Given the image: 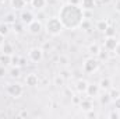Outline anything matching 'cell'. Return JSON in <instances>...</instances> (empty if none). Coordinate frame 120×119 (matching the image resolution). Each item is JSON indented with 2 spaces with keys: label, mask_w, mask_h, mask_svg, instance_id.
<instances>
[{
  "label": "cell",
  "mask_w": 120,
  "mask_h": 119,
  "mask_svg": "<svg viewBox=\"0 0 120 119\" xmlns=\"http://www.w3.org/2000/svg\"><path fill=\"white\" fill-rule=\"evenodd\" d=\"M119 39H116V36H105V42H103V46L106 51H110L113 52V49L116 48Z\"/></svg>",
  "instance_id": "obj_7"
},
{
  "label": "cell",
  "mask_w": 120,
  "mask_h": 119,
  "mask_svg": "<svg viewBox=\"0 0 120 119\" xmlns=\"http://www.w3.org/2000/svg\"><path fill=\"white\" fill-rule=\"evenodd\" d=\"M80 6L82 7V10H94L96 6V1L95 0H81Z\"/></svg>",
  "instance_id": "obj_16"
},
{
  "label": "cell",
  "mask_w": 120,
  "mask_h": 119,
  "mask_svg": "<svg viewBox=\"0 0 120 119\" xmlns=\"http://www.w3.org/2000/svg\"><path fill=\"white\" fill-rule=\"evenodd\" d=\"M90 25H91V23H90V20H87V18H84L82 21H81V24H80V28L81 30H88L90 28Z\"/></svg>",
  "instance_id": "obj_33"
},
{
  "label": "cell",
  "mask_w": 120,
  "mask_h": 119,
  "mask_svg": "<svg viewBox=\"0 0 120 119\" xmlns=\"http://www.w3.org/2000/svg\"><path fill=\"white\" fill-rule=\"evenodd\" d=\"M20 74H21V70H20V67H18V66H11L10 76H11L13 79H18V77H20Z\"/></svg>",
  "instance_id": "obj_22"
},
{
  "label": "cell",
  "mask_w": 120,
  "mask_h": 119,
  "mask_svg": "<svg viewBox=\"0 0 120 119\" xmlns=\"http://www.w3.org/2000/svg\"><path fill=\"white\" fill-rule=\"evenodd\" d=\"M99 52H101V46H99V44H96V42L90 44V46H88V53H90L91 56H98Z\"/></svg>",
  "instance_id": "obj_15"
},
{
  "label": "cell",
  "mask_w": 120,
  "mask_h": 119,
  "mask_svg": "<svg viewBox=\"0 0 120 119\" xmlns=\"http://www.w3.org/2000/svg\"><path fill=\"white\" fill-rule=\"evenodd\" d=\"M27 27H28V32L32 34V35H38V34H41V31L43 30V24L41 23V20H34Z\"/></svg>",
  "instance_id": "obj_6"
},
{
  "label": "cell",
  "mask_w": 120,
  "mask_h": 119,
  "mask_svg": "<svg viewBox=\"0 0 120 119\" xmlns=\"http://www.w3.org/2000/svg\"><path fill=\"white\" fill-rule=\"evenodd\" d=\"M71 99H73V104H75V105H80V102H81V98H78V97H75V95H73Z\"/></svg>",
  "instance_id": "obj_38"
},
{
  "label": "cell",
  "mask_w": 120,
  "mask_h": 119,
  "mask_svg": "<svg viewBox=\"0 0 120 119\" xmlns=\"http://www.w3.org/2000/svg\"><path fill=\"white\" fill-rule=\"evenodd\" d=\"M3 18H4V20H3V21H4V23H7V24H8V25H10V24H11V25H13V24H14V23H17V20H15V18H17V17H15V14H14V13H13V11H11V13H7V14H6V16H4V17H3Z\"/></svg>",
  "instance_id": "obj_18"
},
{
  "label": "cell",
  "mask_w": 120,
  "mask_h": 119,
  "mask_svg": "<svg viewBox=\"0 0 120 119\" xmlns=\"http://www.w3.org/2000/svg\"><path fill=\"white\" fill-rule=\"evenodd\" d=\"M105 36H116V28L115 27H112V25H109L106 30H105Z\"/></svg>",
  "instance_id": "obj_28"
},
{
  "label": "cell",
  "mask_w": 120,
  "mask_h": 119,
  "mask_svg": "<svg viewBox=\"0 0 120 119\" xmlns=\"http://www.w3.org/2000/svg\"><path fill=\"white\" fill-rule=\"evenodd\" d=\"M98 84H99L101 90H103V91H109V90L112 88V80H110L109 77H103V79H101V81H99Z\"/></svg>",
  "instance_id": "obj_12"
},
{
  "label": "cell",
  "mask_w": 120,
  "mask_h": 119,
  "mask_svg": "<svg viewBox=\"0 0 120 119\" xmlns=\"http://www.w3.org/2000/svg\"><path fill=\"white\" fill-rule=\"evenodd\" d=\"M31 6L35 10H42L46 6V0H31Z\"/></svg>",
  "instance_id": "obj_19"
},
{
  "label": "cell",
  "mask_w": 120,
  "mask_h": 119,
  "mask_svg": "<svg viewBox=\"0 0 120 119\" xmlns=\"http://www.w3.org/2000/svg\"><path fill=\"white\" fill-rule=\"evenodd\" d=\"M53 84H55L56 87H63V86H64V77H63L61 74H57V76L53 79Z\"/></svg>",
  "instance_id": "obj_23"
},
{
  "label": "cell",
  "mask_w": 120,
  "mask_h": 119,
  "mask_svg": "<svg viewBox=\"0 0 120 119\" xmlns=\"http://www.w3.org/2000/svg\"><path fill=\"white\" fill-rule=\"evenodd\" d=\"M98 58L101 60H108V52H99V55H98Z\"/></svg>",
  "instance_id": "obj_35"
},
{
  "label": "cell",
  "mask_w": 120,
  "mask_h": 119,
  "mask_svg": "<svg viewBox=\"0 0 120 119\" xmlns=\"http://www.w3.org/2000/svg\"><path fill=\"white\" fill-rule=\"evenodd\" d=\"M108 118H109V119H120V109L115 108V109L109 111V114H108Z\"/></svg>",
  "instance_id": "obj_25"
},
{
  "label": "cell",
  "mask_w": 120,
  "mask_h": 119,
  "mask_svg": "<svg viewBox=\"0 0 120 119\" xmlns=\"http://www.w3.org/2000/svg\"><path fill=\"white\" fill-rule=\"evenodd\" d=\"M113 104H115V108L120 109V95L117 97V98H115V99H113Z\"/></svg>",
  "instance_id": "obj_37"
},
{
  "label": "cell",
  "mask_w": 120,
  "mask_h": 119,
  "mask_svg": "<svg viewBox=\"0 0 120 119\" xmlns=\"http://www.w3.org/2000/svg\"><path fill=\"white\" fill-rule=\"evenodd\" d=\"M0 34H1L3 36H7V35L10 34V25H8L7 23H4V21L0 23Z\"/></svg>",
  "instance_id": "obj_21"
},
{
  "label": "cell",
  "mask_w": 120,
  "mask_h": 119,
  "mask_svg": "<svg viewBox=\"0 0 120 119\" xmlns=\"http://www.w3.org/2000/svg\"><path fill=\"white\" fill-rule=\"evenodd\" d=\"M27 0H10V6L13 10L15 11H20V10H24V7L27 6Z\"/></svg>",
  "instance_id": "obj_11"
},
{
  "label": "cell",
  "mask_w": 120,
  "mask_h": 119,
  "mask_svg": "<svg viewBox=\"0 0 120 119\" xmlns=\"http://www.w3.org/2000/svg\"><path fill=\"white\" fill-rule=\"evenodd\" d=\"M24 64H25V59H24V58H21V60H20V67H21V66H24Z\"/></svg>",
  "instance_id": "obj_42"
},
{
  "label": "cell",
  "mask_w": 120,
  "mask_h": 119,
  "mask_svg": "<svg viewBox=\"0 0 120 119\" xmlns=\"http://www.w3.org/2000/svg\"><path fill=\"white\" fill-rule=\"evenodd\" d=\"M102 1H103V3H105V4H108V3H110V1H112V0H102Z\"/></svg>",
  "instance_id": "obj_44"
},
{
  "label": "cell",
  "mask_w": 120,
  "mask_h": 119,
  "mask_svg": "<svg viewBox=\"0 0 120 119\" xmlns=\"http://www.w3.org/2000/svg\"><path fill=\"white\" fill-rule=\"evenodd\" d=\"M0 63H1L3 66L11 64V56H10V55H3V53H1V56H0Z\"/></svg>",
  "instance_id": "obj_26"
},
{
  "label": "cell",
  "mask_w": 120,
  "mask_h": 119,
  "mask_svg": "<svg viewBox=\"0 0 120 119\" xmlns=\"http://www.w3.org/2000/svg\"><path fill=\"white\" fill-rule=\"evenodd\" d=\"M113 52H115V55H116L117 58H120V41L117 42V45H116V48L113 49Z\"/></svg>",
  "instance_id": "obj_36"
},
{
  "label": "cell",
  "mask_w": 120,
  "mask_h": 119,
  "mask_svg": "<svg viewBox=\"0 0 120 119\" xmlns=\"http://www.w3.org/2000/svg\"><path fill=\"white\" fill-rule=\"evenodd\" d=\"M34 20H35V17H34L32 11H22V13L20 14V21H21L24 25H28V24L32 23Z\"/></svg>",
  "instance_id": "obj_10"
},
{
  "label": "cell",
  "mask_w": 120,
  "mask_h": 119,
  "mask_svg": "<svg viewBox=\"0 0 120 119\" xmlns=\"http://www.w3.org/2000/svg\"><path fill=\"white\" fill-rule=\"evenodd\" d=\"M88 81L87 80H78L77 81V84H75V88H77V91L80 92V94H85V91H87V87H88Z\"/></svg>",
  "instance_id": "obj_14"
},
{
  "label": "cell",
  "mask_w": 120,
  "mask_h": 119,
  "mask_svg": "<svg viewBox=\"0 0 120 119\" xmlns=\"http://www.w3.org/2000/svg\"><path fill=\"white\" fill-rule=\"evenodd\" d=\"M1 6H3V0H0V7H1Z\"/></svg>",
  "instance_id": "obj_45"
},
{
  "label": "cell",
  "mask_w": 120,
  "mask_h": 119,
  "mask_svg": "<svg viewBox=\"0 0 120 119\" xmlns=\"http://www.w3.org/2000/svg\"><path fill=\"white\" fill-rule=\"evenodd\" d=\"M57 17L60 18L64 28H67V30L78 28L81 21L85 18L82 7L80 4H73V3H66L64 6H61Z\"/></svg>",
  "instance_id": "obj_1"
},
{
  "label": "cell",
  "mask_w": 120,
  "mask_h": 119,
  "mask_svg": "<svg viewBox=\"0 0 120 119\" xmlns=\"http://www.w3.org/2000/svg\"><path fill=\"white\" fill-rule=\"evenodd\" d=\"M4 38H6V36H3V35L0 34V46H1L3 44H4Z\"/></svg>",
  "instance_id": "obj_41"
},
{
  "label": "cell",
  "mask_w": 120,
  "mask_h": 119,
  "mask_svg": "<svg viewBox=\"0 0 120 119\" xmlns=\"http://www.w3.org/2000/svg\"><path fill=\"white\" fill-rule=\"evenodd\" d=\"M6 90H7V94L11 98H15V99L20 98L22 95V92H24V88H22V86L20 83H10Z\"/></svg>",
  "instance_id": "obj_4"
},
{
  "label": "cell",
  "mask_w": 120,
  "mask_h": 119,
  "mask_svg": "<svg viewBox=\"0 0 120 119\" xmlns=\"http://www.w3.org/2000/svg\"><path fill=\"white\" fill-rule=\"evenodd\" d=\"M7 74V70H6V66H3V64H0V79H3L4 76Z\"/></svg>",
  "instance_id": "obj_34"
},
{
  "label": "cell",
  "mask_w": 120,
  "mask_h": 119,
  "mask_svg": "<svg viewBox=\"0 0 120 119\" xmlns=\"http://www.w3.org/2000/svg\"><path fill=\"white\" fill-rule=\"evenodd\" d=\"M108 92H109V95H110L112 101H113L115 98H117V97L120 95V91H119V90H116V88H110L109 91H108Z\"/></svg>",
  "instance_id": "obj_32"
},
{
  "label": "cell",
  "mask_w": 120,
  "mask_h": 119,
  "mask_svg": "<svg viewBox=\"0 0 120 119\" xmlns=\"http://www.w3.org/2000/svg\"><path fill=\"white\" fill-rule=\"evenodd\" d=\"M0 51H1V53L3 55H13L14 53V46L11 45V44H8V42H4L1 46H0Z\"/></svg>",
  "instance_id": "obj_13"
},
{
  "label": "cell",
  "mask_w": 120,
  "mask_h": 119,
  "mask_svg": "<svg viewBox=\"0 0 120 119\" xmlns=\"http://www.w3.org/2000/svg\"><path fill=\"white\" fill-rule=\"evenodd\" d=\"M80 108H81L84 112H87V111L92 109V102H91L90 99H82V98H81V102H80Z\"/></svg>",
  "instance_id": "obj_20"
},
{
  "label": "cell",
  "mask_w": 120,
  "mask_h": 119,
  "mask_svg": "<svg viewBox=\"0 0 120 119\" xmlns=\"http://www.w3.org/2000/svg\"><path fill=\"white\" fill-rule=\"evenodd\" d=\"M115 10H116V13L120 14V0H116V3H115Z\"/></svg>",
  "instance_id": "obj_39"
},
{
  "label": "cell",
  "mask_w": 120,
  "mask_h": 119,
  "mask_svg": "<svg viewBox=\"0 0 120 119\" xmlns=\"http://www.w3.org/2000/svg\"><path fill=\"white\" fill-rule=\"evenodd\" d=\"M45 30H46V32H48L49 35L57 36V35H60V34L63 32L64 25L61 24V21H60L59 17H50V18H48L46 23H45Z\"/></svg>",
  "instance_id": "obj_2"
},
{
  "label": "cell",
  "mask_w": 120,
  "mask_h": 119,
  "mask_svg": "<svg viewBox=\"0 0 120 119\" xmlns=\"http://www.w3.org/2000/svg\"><path fill=\"white\" fill-rule=\"evenodd\" d=\"M27 115H28V114H27V112H25V111H22V112H21V114H20V116H27Z\"/></svg>",
  "instance_id": "obj_43"
},
{
  "label": "cell",
  "mask_w": 120,
  "mask_h": 119,
  "mask_svg": "<svg viewBox=\"0 0 120 119\" xmlns=\"http://www.w3.org/2000/svg\"><path fill=\"white\" fill-rule=\"evenodd\" d=\"M60 1H67V0H60Z\"/></svg>",
  "instance_id": "obj_46"
},
{
  "label": "cell",
  "mask_w": 120,
  "mask_h": 119,
  "mask_svg": "<svg viewBox=\"0 0 120 119\" xmlns=\"http://www.w3.org/2000/svg\"><path fill=\"white\" fill-rule=\"evenodd\" d=\"M25 84L30 87H36L39 84V77L36 73H30L25 76Z\"/></svg>",
  "instance_id": "obj_8"
},
{
  "label": "cell",
  "mask_w": 120,
  "mask_h": 119,
  "mask_svg": "<svg viewBox=\"0 0 120 119\" xmlns=\"http://www.w3.org/2000/svg\"><path fill=\"white\" fill-rule=\"evenodd\" d=\"M20 60H21L20 56H17V55H11V64H10V66H18V67H20Z\"/></svg>",
  "instance_id": "obj_31"
},
{
  "label": "cell",
  "mask_w": 120,
  "mask_h": 119,
  "mask_svg": "<svg viewBox=\"0 0 120 119\" xmlns=\"http://www.w3.org/2000/svg\"><path fill=\"white\" fill-rule=\"evenodd\" d=\"M99 69V60L95 59L94 56H91L88 59L84 60V63H82V70L87 73V74H92V73H95L96 70Z\"/></svg>",
  "instance_id": "obj_3"
},
{
  "label": "cell",
  "mask_w": 120,
  "mask_h": 119,
  "mask_svg": "<svg viewBox=\"0 0 120 119\" xmlns=\"http://www.w3.org/2000/svg\"><path fill=\"white\" fill-rule=\"evenodd\" d=\"M68 3H73V4H80L81 0H68Z\"/></svg>",
  "instance_id": "obj_40"
},
{
  "label": "cell",
  "mask_w": 120,
  "mask_h": 119,
  "mask_svg": "<svg viewBox=\"0 0 120 119\" xmlns=\"http://www.w3.org/2000/svg\"><path fill=\"white\" fill-rule=\"evenodd\" d=\"M13 27H14V32H17V34H22L24 32V24L21 21L20 23H14Z\"/></svg>",
  "instance_id": "obj_27"
},
{
  "label": "cell",
  "mask_w": 120,
  "mask_h": 119,
  "mask_svg": "<svg viewBox=\"0 0 120 119\" xmlns=\"http://www.w3.org/2000/svg\"><path fill=\"white\" fill-rule=\"evenodd\" d=\"M99 92H101V87H99V84H88V87H87V91H85V94L88 95V97H98L99 95Z\"/></svg>",
  "instance_id": "obj_9"
},
{
  "label": "cell",
  "mask_w": 120,
  "mask_h": 119,
  "mask_svg": "<svg viewBox=\"0 0 120 119\" xmlns=\"http://www.w3.org/2000/svg\"><path fill=\"white\" fill-rule=\"evenodd\" d=\"M85 118L87 119H96L98 118V114H96V112L94 111V108H92V109H90V111L85 112Z\"/></svg>",
  "instance_id": "obj_30"
},
{
  "label": "cell",
  "mask_w": 120,
  "mask_h": 119,
  "mask_svg": "<svg viewBox=\"0 0 120 119\" xmlns=\"http://www.w3.org/2000/svg\"><path fill=\"white\" fill-rule=\"evenodd\" d=\"M28 59L32 62V63H41L43 60V49L42 48H31L30 52H28Z\"/></svg>",
  "instance_id": "obj_5"
},
{
  "label": "cell",
  "mask_w": 120,
  "mask_h": 119,
  "mask_svg": "<svg viewBox=\"0 0 120 119\" xmlns=\"http://www.w3.org/2000/svg\"><path fill=\"white\" fill-rule=\"evenodd\" d=\"M99 101H101V104H102V105H108V104H109V102L112 101V98H110L109 92L106 91V92H105V94H103L102 97H99Z\"/></svg>",
  "instance_id": "obj_24"
},
{
  "label": "cell",
  "mask_w": 120,
  "mask_h": 119,
  "mask_svg": "<svg viewBox=\"0 0 120 119\" xmlns=\"http://www.w3.org/2000/svg\"><path fill=\"white\" fill-rule=\"evenodd\" d=\"M109 27V23H108V20H105V18H102V20H99V21H96V30L101 31V32H105V30Z\"/></svg>",
  "instance_id": "obj_17"
},
{
  "label": "cell",
  "mask_w": 120,
  "mask_h": 119,
  "mask_svg": "<svg viewBox=\"0 0 120 119\" xmlns=\"http://www.w3.org/2000/svg\"><path fill=\"white\" fill-rule=\"evenodd\" d=\"M59 64L61 67H67L68 66V58L66 55H60L59 56Z\"/></svg>",
  "instance_id": "obj_29"
}]
</instances>
